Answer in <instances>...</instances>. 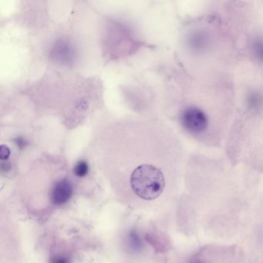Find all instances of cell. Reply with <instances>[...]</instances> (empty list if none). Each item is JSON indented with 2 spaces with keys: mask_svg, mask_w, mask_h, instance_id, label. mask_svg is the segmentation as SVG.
I'll return each instance as SVG.
<instances>
[{
  "mask_svg": "<svg viewBox=\"0 0 263 263\" xmlns=\"http://www.w3.org/2000/svg\"><path fill=\"white\" fill-rule=\"evenodd\" d=\"M130 186L139 198L155 200L164 191L165 180L159 168L152 164H144L137 167L132 172Z\"/></svg>",
  "mask_w": 263,
  "mask_h": 263,
  "instance_id": "obj_1",
  "label": "cell"
},
{
  "mask_svg": "<svg viewBox=\"0 0 263 263\" xmlns=\"http://www.w3.org/2000/svg\"><path fill=\"white\" fill-rule=\"evenodd\" d=\"M50 263H69V261L65 257L55 256L51 258Z\"/></svg>",
  "mask_w": 263,
  "mask_h": 263,
  "instance_id": "obj_6",
  "label": "cell"
},
{
  "mask_svg": "<svg viewBox=\"0 0 263 263\" xmlns=\"http://www.w3.org/2000/svg\"><path fill=\"white\" fill-rule=\"evenodd\" d=\"M89 167L85 161H80L77 163L73 168V173L77 177L84 178L88 174Z\"/></svg>",
  "mask_w": 263,
  "mask_h": 263,
  "instance_id": "obj_4",
  "label": "cell"
},
{
  "mask_svg": "<svg viewBox=\"0 0 263 263\" xmlns=\"http://www.w3.org/2000/svg\"><path fill=\"white\" fill-rule=\"evenodd\" d=\"M4 147H5L4 145H2V147H1V159L2 160L7 159L9 155H10L9 149L7 147V148H4Z\"/></svg>",
  "mask_w": 263,
  "mask_h": 263,
  "instance_id": "obj_7",
  "label": "cell"
},
{
  "mask_svg": "<svg viewBox=\"0 0 263 263\" xmlns=\"http://www.w3.org/2000/svg\"><path fill=\"white\" fill-rule=\"evenodd\" d=\"M73 195V186L67 178H63L55 183L51 191L52 203L55 205H62L71 198Z\"/></svg>",
  "mask_w": 263,
  "mask_h": 263,
  "instance_id": "obj_3",
  "label": "cell"
},
{
  "mask_svg": "<svg viewBox=\"0 0 263 263\" xmlns=\"http://www.w3.org/2000/svg\"><path fill=\"white\" fill-rule=\"evenodd\" d=\"M189 263H205L204 261H201L199 259H194L192 260V261H189Z\"/></svg>",
  "mask_w": 263,
  "mask_h": 263,
  "instance_id": "obj_8",
  "label": "cell"
},
{
  "mask_svg": "<svg viewBox=\"0 0 263 263\" xmlns=\"http://www.w3.org/2000/svg\"><path fill=\"white\" fill-rule=\"evenodd\" d=\"M183 127L192 134L198 135L207 129L209 120L205 114L195 107H187L181 115Z\"/></svg>",
  "mask_w": 263,
  "mask_h": 263,
  "instance_id": "obj_2",
  "label": "cell"
},
{
  "mask_svg": "<svg viewBox=\"0 0 263 263\" xmlns=\"http://www.w3.org/2000/svg\"><path fill=\"white\" fill-rule=\"evenodd\" d=\"M253 51L257 59L263 61V40H256L254 42Z\"/></svg>",
  "mask_w": 263,
  "mask_h": 263,
  "instance_id": "obj_5",
  "label": "cell"
}]
</instances>
